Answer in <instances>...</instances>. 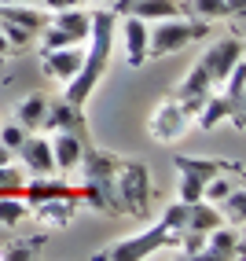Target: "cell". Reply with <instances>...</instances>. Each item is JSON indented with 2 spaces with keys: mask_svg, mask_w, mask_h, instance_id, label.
<instances>
[{
  "mask_svg": "<svg viewBox=\"0 0 246 261\" xmlns=\"http://www.w3.org/2000/svg\"><path fill=\"white\" fill-rule=\"evenodd\" d=\"M30 217V206L19 191H4L0 195V228H19V224Z\"/></svg>",
  "mask_w": 246,
  "mask_h": 261,
  "instance_id": "cell-26",
  "label": "cell"
},
{
  "mask_svg": "<svg viewBox=\"0 0 246 261\" xmlns=\"http://www.w3.org/2000/svg\"><path fill=\"white\" fill-rule=\"evenodd\" d=\"M74 184L70 180H63V177H30L26 184H22V191L19 195L26 199V206H37V202H48V199H59V195H74Z\"/></svg>",
  "mask_w": 246,
  "mask_h": 261,
  "instance_id": "cell-19",
  "label": "cell"
},
{
  "mask_svg": "<svg viewBox=\"0 0 246 261\" xmlns=\"http://www.w3.org/2000/svg\"><path fill=\"white\" fill-rule=\"evenodd\" d=\"M22 184H26V173L15 159V151L0 144V195L4 191H22Z\"/></svg>",
  "mask_w": 246,
  "mask_h": 261,
  "instance_id": "cell-25",
  "label": "cell"
},
{
  "mask_svg": "<svg viewBox=\"0 0 246 261\" xmlns=\"http://www.w3.org/2000/svg\"><path fill=\"white\" fill-rule=\"evenodd\" d=\"M48 22L56 30H63L74 44H85V41H89V26H92V11L85 4L81 8H66V11H51Z\"/></svg>",
  "mask_w": 246,
  "mask_h": 261,
  "instance_id": "cell-20",
  "label": "cell"
},
{
  "mask_svg": "<svg viewBox=\"0 0 246 261\" xmlns=\"http://www.w3.org/2000/svg\"><path fill=\"white\" fill-rule=\"evenodd\" d=\"M184 15H191V19H202V22H217V19H232V4L228 0H187L184 4ZM235 19H242V15H235Z\"/></svg>",
  "mask_w": 246,
  "mask_h": 261,
  "instance_id": "cell-24",
  "label": "cell"
},
{
  "mask_svg": "<svg viewBox=\"0 0 246 261\" xmlns=\"http://www.w3.org/2000/svg\"><path fill=\"white\" fill-rule=\"evenodd\" d=\"M191 125V114L180 107V99H162L158 107L151 111V121H147V133L154 136L158 144H173V140H180V136L187 133Z\"/></svg>",
  "mask_w": 246,
  "mask_h": 261,
  "instance_id": "cell-6",
  "label": "cell"
},
{
  "mask_svg": "<svg viewBox=\"0 0 246 261\" xmlns=\"http://www.w3.org/2000/svg\"><path fill=\"white\" fill-rule=\"evenodd\" d=\"M162 250H177V232H169L162 221H154L151 228L136 232L129 239H118L111 243L107 250H99L96 257L99 261H144V257H154Z\"/></svg>",
  "mask_w": 246,
  "mask_h": 261,
  "instance_id": "cell-3",
  "label": "cell"
},
{
  "mask_svg": "<svg viewBox=\"0 0 246 261\" xmlns=\"http://www.w3.org/2000/svg\"><path fill=\"white\" fill-rule=\"evenodd\" d=\"M44 111H48V96L44 92H30L26 99H19V107H15V121H19L26 133H41Z\"/></svg>",
  "mask_w": 246,
  "mask_h": 261,
  "instance_id": "cell-23",
  "label": "cell"
},
{
  "mask_svg": "<svg viewBox=\"0 0 246 261\" xmlns=\"http://www.w3.org/2000/svg\"><path fill=\"white\" fill-rule=\"evenodd\" d=\"M85 0H37V8H44L48 15L51 11H66V8H81Z\"/></svg>",
  "mask_w": 246,
  "mask_h": 261,
  "instance_id": "cell-31",
  "label": "cell"
},
{
  "mask_svg": "<svg viewBox=\"0 0 246 261\" xmlns=\"http://www.w3.org/2000/svg\"><path fill=\"white\" fill-rule=\"evenodd\" d=\"M232 118V103H228L221 92H209L202 99V107L195 111V118H191V125H199V129H217L224 125V121Z\"/></svg>",
  "mask_w": 246,
  "mask_h": 261,
  "instance_id": "cell-22",
  "label": "cell"
},
{
  "mask_svg": "<svg viewBox=\"0 0 246 261\" xmlns=\"http://www.w3.org/2000/svg\"><path fill=\"white\" fill-rule=\"evenodd\" d=\"M228 4H232V11H235V15H242V0H228Z\"/></svg>",
  "mask_w": 246,
  "mask_h": 261,
  "instance_id": "cell-33",
  "label": "cell"
},
{
  "mask_svg": "<svg viewBox=\"0 0 246 261\" xmlns=\"http://www.w3.org/2000/svg\"><path fill=\"white\" fill-rule=\"evenodd\" d=\"M114 180H118L121 210H125L129 217H147V214H151V169H147L144 162L121 159Z\"/></svg>",
  "mask_w": 246,
  "mask_h": 261,
  "instance_id": "cell-4",
  "label": "cell"
},
{
  "mask_svg": "<svg viewBox=\"0 0 246 261\" xmlns=\"http://www.w3.org/2000/svg\"><path fill=\"white\" fill-rule=\"evenodd\" d=\"M48 22L44 8L33 4H0V33L8 37L11 48H26L30 41H37V33Z\"/></svg>",
  "mask_w": 246,
  "mask_h": 261,
  "instance_id": "cell-5",
  "label": "cell"
},
{
  "mask_svg": "<svg viewBox=\"0 0 246 261\" xmlns=\"http://www.w3.org/2000/svg\"><path fill=\"white\" fill-rule=\"evenodd\" d=\"M77 202L85 206V210L99 214V217L125 214V210H121V195H118V180H114V177H103V180H81V184H77Z\"/></svg>",
  "mask_w": 246,
  "mask_h": 261,
  "instance_id": "cell-7",
  "label": "cell"
},
{
  "mask_svg": "<svg viewBox=\"0 0 246 261\" xmlns=\"http://www.w3.org/2000/svg\"><path fill=\"white\" fill-rule=\"evenodd\" d=\"M206 33H209V22H202V19H184V15H177V19H158L151 26V37H147V59L177 56L187 44L202 41Z\"/></svg>",
  "mask_w": 246,
  "mask_h": 261,
  "instance_id": "cell-2",
  "label": "cell"
},
{
  "mask_svg": "<svg viewBox=\"0 0 246 261\" xmlns=\"http://www.w3.org/2000/svg\"><path fill=\"white\" fill-rule=\"evenodd\" d=\"M173 166L177 173H191V177H199L202 184L209 177H217V173H239L242 177V162H228V159H195V154H173Z\"/></svg>",
  "mask_w": 246,
  "mask_h": 261,
  "instance_id": "cell-17",
  "label": "cell"
},
{
  "mask_svg": "<svg viewBox=\"0 0 246 261\" xmlns=\"http://www.w3.org/2000/svg\"><path fill=\"white\" fill-rule=\"evenodd\" d=\"M0 4H37V0H0Z\"/></svg>",
  "mask_w": 246,
  "mask_h": 261,
  "instance_id": "cell-34",
  "label": "cell"
},
{
  "mask_svg": "<svg viewBox=\"0 0 246 261\" xmlns=\"http://www.w3.org/2000/svg\"><path fill=\"white\" fill-rule=\"evenodd\" d=\"M11 51H15V48L8 44V37H4V33H0V59H4V56H11Z\"/></svg>",
  "mask_w": 246,
  "mask_h": 261,
  "instance_id": "cell-32",
  "label": "cell"
},
{
  "mask_svg": "<svg viewBox=\"0 0 246 261\" xmlns=\"http://www.w3.org/2000/svg\"><path fill=\"white\" fill-rule=\"evenodd\" d=\"M114 11L118 15L129 11L144 22H158V19H177V15H184V4L180 0H121Z\"/></svg>",
  "mask_w": 246,
  "mask_h": 261,
  "instance_id": "cell-18",
  "label": "cell"
},
{
  "mask_svg": "<svg viewBox=\"0 0 246 261\" xmlns=\"http://www.w3.org/2000/svg\"><path fill=\"white\" fill-rule=\"evenodd\" d=\"M114 30H118V11L114 8H96L92 11V26H89V41H85V56H81V70L74 74V81L63 85V99L85 107L89 96L96 92V85L103 81L114 56Z\"/></svg>",
  "mask_w": 246,
  "mask_h": 261,
  "instance_id": "cell-1",
  "label": "cell"
},
{
  "mask_svg": "<svg viewBox=\"0 0 246 261\" xmlns=\"http://www.w3.org/2000/svg\"><path fill=\"white\" fill-rule=\"evenodd\" d=\"M41 243H44V236L30 239V243H26V239H11V243L0 247V261H30V257H37Z\"/></svg>",
  "mask_w": 246,
  "mask_h": 261,
  "instance_id": "cell-28",
  "label": "cell"
},
{
  "mask_svg": "<svg viewBox=\"0 0 246 261\" xmlns=\"http://www.w3.org/2000/svg\"><path fill=\"white\" fill-rule=\"evenodd\" d=\"M48 133H77L89 140V121H85V107H77V103L70 99H48V111H44V125Z\"/></svg>",
  "mask_w": 246,
  "mask_h": 261,
  "instance_id": "cell-9",
  "label": "cell"
},
{
  "mask_svg": "<svg viewBox=\"0 0 246 261\" xmlns=\"http://www.w3.org/2000/svg\"><path fill=\"white\" fill-rule=\"evenodd\" d=\"M199 257H206V261L242 257V236H239V228H235V224H228V221H221L217 228H209L206 232V247H202Z\"/></svg>",
  "mask_w": 246,
  "mask_h": 261,
  "instance_id": "cell-12",
  "label": "cell"
},
{
  "mask_svg": "<svg viewBox=\"0 0 246 261\" xmlns=\"http://www.w3.org/2000/svg\"><path fill=\"white\" fill-rule=\"evenodd\" d=\"M26 140V129L19 125V121H0V144L11 147V151H19Z\"/></svg>",
  "mask_w": 246,
  "mask_h": 261,
  "instance_id": "cell-29",
  "label": "cell"
},
{
  "mask_svg": "<svg viewBox=\"0 0 246 261\" xmlns=\"http://www.w3.org/2000/svg\"><path fill=\"white\" fill-rule=\"evenodd\" d=\"M118 166H121V159H118V154H111V151H99V147H92V144H89L74 173H81V180H103V177H114V173H118Z\"/></svg>",
  "mask_w": 246,
  "mask_h": 261,
  "instance_id": "cell-21",
  "label": "cell"
},
{
  "mask_svg": "<svg viewBox=\"0 0 246 261\" xmlns=\"http://www.w3.org/2000/svg\"><path fill=\"white\" fill-rule=\"evenodd\" d=\"M48 144H51V159H56V173H74L77 162H81V154H85V147H89L92 140H85V136H77V133H51Z\"/></svg>",
  "mask_w": 246,
  "mask_h": 261,
  "instance_id": "cell-16",
  "label": "cell"
},
{
  "mask_svg": "<svg viewBox=\"0 0 246 261\" xmlns=\"http://www.w3.org/2000/svg\"><path fill=\"white\" fill-rule=\"evenodd\" d=\"M217 210H221V217H224L228 224H235V228H239V224L246 221V188L235 184V188L217 202Z\"/></svg>",
  "mask_w": 246,
  "mask_h": 261,
  "instance_id": "cell-27",
  "label": "cell"
},
{
  "mask_svg": "<svg viewBox=\"0 0 246 261\" xmlns=\"http://www.w3.org/2000/svg\"><path fill=\"white\" fill-rule=\"evenodd\" d=\"M180 202H199L202 199V180L191 177V173H180V191H177Z\"/></svg>",
  "mask_w": 246,
  "mask_h": 261,
  "instance_id": "cell-30",
  "label": "cell"
},
{
  "mask_svg": "<svg viewBox=\"0 0 246 261\" xmlns=\"http://www.w3.org/2000/svg\"><path fill=\"white\" fill-rule=\"evenodd\" d=\"M81 56H85V44H70V48H48L41 51V74L48 81H74V74L81 70Z\"/></svg>",
  "mask_w": 246,
  "mask_h": 261,
  "instance_id": "cell-10",
  "label": "cell"
},
{
  "mask_svg": "<svg viewBox=\"0 0 246 261\" xmlns=\"http://www.w3.org/2000/svg\"><path fill=\"white\" fill-rule=\"evenodd\" d=\"M15 159H19L22 173H30V177H48V173H56L51 144H48V136H41V133H26L22 147L15 151Z\"/></svg>",
  "mask_w": 246,
  "mask_h": 261,
  "instance_id": "cell-11",
  "label": "cell"
},
{
  "mask_svg": "<svg viewBox=\"0 0 246 261\" xmlns=\"http://www.w3.org/2000/svg\"><path fill=\"white\" fill-rule=\"evenodd\" d=\"M118 26H121V41H125V59L129 66H144L147 63V37H151V22L136 19V15H118Z\"/></svg>",
  "mask_w": 246,
  "mask_h": 261,
  "instance_id": "cell-14",
  "label": "cell"
},
{
  "mask_svg": "<svg viewBox=\"0 0 246 261\" xmlns=\"http://www.w3.org/2000/svg\"><path fill=\"white\" fill-rule=\"evenodd\" d=\"M202 66H206V74H209V81L213 85H221L228 74L235 70V66L242 63V37L235 33V37H221V41H213L206 51H202V59H199Z\"/></svg>",
  "mask_w": 246,
  "mask_h": 261,
  "instance_id": "cell-8",
  "label": "cell"
},
{
  "mask_svg": "<svg viewBox=\"0 0 246 261\" xmlns=\"http://www.w3.org/2000/svg\"><path fill=\"white\" fill-rule=\"evenodd\" d=\"M213 92V81H209V74H206V66L202 63H195L191 66V70L184 74V81L177 85V89H173V99H180V107L195 118V111L202 107V99Z\"/></svg>",
  "mask_w": 246,
  "mask_h": 261,
  "instance_id": "cell-13",
  "label": "cell"
},
{
  "mask_svg": "<svg viewBox=\"0 0 246 261\" xmlns=\"http://www.w3.org/2000/svg\"><path fill=\"white\" fill-rule=\"evenodd\" d=\"M77 210H81V202H77V191H74V195H59V199L30 206V217H37L44 228H66L77 217Z\"/></svg>",
  "mask_w": 246,
  "mask_h": 261,
  "instance_id": "cell-15",
  "label": "cell"
}]
</instances>
